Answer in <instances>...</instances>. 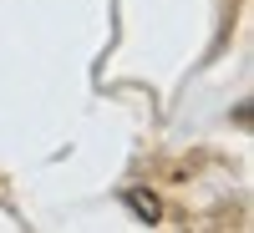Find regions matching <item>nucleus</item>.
I'll return each mask as SVG.
<instances>
[{"label": "nucleus", "instance_id": "obj_1", "mask_svg": "<svg viewBox=\"0 0 254 233\" xmlns=\"http://www.w3.org/2000/svg\"><path fill=\"white\" fill-rule=\"evenodd\" d=\"M127 208H132L142 223H158V198L153 193H127Z\"/></svg>", "mask_w": 254, "mask_h": 233}]
</instances>
